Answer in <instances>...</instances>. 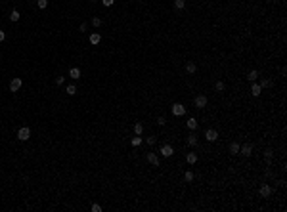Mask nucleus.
I'll return each mask as SVG.
<instances>
[{
    "label": "nucleus",
    "mask_w": 287,
    "mask_h": 212,
    "mask_svg": "<svg viewBox=\"0 0 287 212\" xmlns=\"http://www.w3.org/2000/svg\"><path fill=\"white\" fill-rule=\"evenodd\" d=\"M260 92H262L260 84H259V82H253V84H251V96H253V98H259Z\"/></svg>",
    "instance_id": "nucleus-9"
},
{
    "label": "nucleus",
    "mask_w": 287,
    "mask_h": 212,
    "mask_svg": "<svg viewBox=\"0 0 287 212\" xmlns=\"http://www.w3.org/2000/svg\"><path fill=\"white\" fill-rule=\"evenodd\" d=\"M274 86V82H272V78H260V88L264 90V88H272Z\"/></svg>",
    "instance_id": "nucleus-15"
},
{
    "label": "nucleus",
    "mask_w": 287,
    "mask_h": 212,
    "mask_svg": "<svg viewBox=\"0 0 287 212\" xmlns=\"http://www.w3.org/2000/svg\"><path fill=\"white\" fill-rule=\"evenodd\" d=\"M92 2H96V0H92Z\"/></svg>",
    "instance_id": "nucleus-37"
},
{
    "label": "nucleus",
    "mask_w": 287,
    "mask_h": 212,
    "mask_svg": "<svg viewBox=\"0 0 287 212\" xmlns=\"http://www.w3.org/2000/svg\"><path fill=\"white\" fill-rule=\"evenodd\" d=\"M4 40H6V33L0 31V42H4Z\"/></svg>",
    "instance_id": "nucleus-36"
},
{
    "label": "nucleus",
    "mask_w": 287,
    "mask_h": 212,
    "mask_svg": "<svg viewBox=\"0 0 287 212\" xmlns=\"http://www.w3.org/2000/svg\"><path fill=\"white\" fill-rule=\"evenodd\" d=\"M54 82H56L58 86H62V84L65 82V77H56V80H54Z\"/></svg>",
    "instance_id": "nucleus-32"
},
{
    "label": "nucleus",
    "mask_w": 287,
    "mask_h": 212,
    "mask_svg": "<svg viewBox=\"0 0 287 212\" xmlns=\"http://www.w3.org/2000/svg\"><path fill=\"white\" fill-rule=\"evenodd\" d=\"M186 73H188V75L197 73V63H195V61H188V63H186Z\"/></svg>",
    "instance_id": "nucleus-10"
},
{
    "label": "nucleus",
    "mask_w": 287,
    "mask_h": 212,
    "mask_svg": "<svg viewBox=\"0 0 287 212\" xmlns=\"http://www.w3.org/2000/svg\"><path fill=\"white\" fill-rule=\"evenodd\" d=\"M69 77L73 78V80H78V78H81V69H78V67H71L69 69Z\"/></svg>",
    "instance_id": "nucleus-12"
},
{
    "label": "nucleus",
    "mask_w": 287,
    "mask_h": 212,
    "mask_svg": "<svg viewBox=\"0 0 287 212\" xmlns=\"http://www.w3.org/2000/svg\"><path fill=\"white\" fill-rule=\"evenodd\" d=\"M239 147H241V145L237 143V142H232L230 143V153L232 155H239Z\"/></svg>",
    "instance_id": "nucleus-16"
},
{
    "label": "nucleus",
    "mask_w": 287,
    "mask_h": 212,
    "mask_svg": "<svg viewBox=\"0 0 287 212\" xmlns=\"http://www.w3.org/2000/svg\"><path fill=\"white\" fill-rule=\"evenodd\" d=\"M239 153L245 155V157H251L253 155V145L251 143H243L241 147H239Z\"/></svg>",
    "instance_id": "nucleus-7"
},
{
    "label": "nucleus",
    "mask_w": 287,
    "mask_h": 212,
    "mask_svg": "<svg viewBox=\"0 0 287 212\" xmlns=\"http://www.w3.org/2000/svg\"><path fill=\"white\" fill-rule=\"evenodd\" d=\"M205 140H207V142H216V140H218V132H216L215 128H209V130L205 132Z\"/></svg>",
    "instance_id": "nucleus-6"
},
{
    "label": "nucleus",
    "mask_w": 287,
    "mask_h": 212,
    "mask_svg": "<svg viewBox=\"0 0 287 212\" xmlns=\"http://www.w3.org/2000/svg\"><path fill=\"white\" fill-rule=\"evenodd\" d=\"M92 27H94V29L102 27V19H100V17H92Z\"/></svg>",
    "instance_id": "nucleus-28"
},
{
    "label": "nucleus",
    "mask_w": 287,
    "mask_h": 212,
    "mask_svg": "<svg viewBox=\"0 0 287 212\" xmlns=\"http://www.w3.org/2000/svg\"><path fill=\"white\" fill-rule=\"evenodd\" d=\"M145 143H148V145H151V147H153V145L157 143V138H155V136H151V138H148V140H145Z\"/></svg>",
    "instance_id": "nucleus-30"
},
{
    "label": "nucleus",
    "mask_w": 287,
    "mask_h": 212,
    "mask_svg": "<svg viewBox=\"0 0 287 212\" xmlns=\"http://www.w3.org/2000/svg\"><path fill=\"white\" fill-rule=\"evenodd\" d=\"M193 178H195V176H193L192 170H186V172H184V180L188 181V184H190V181H193Z\"/></svg>",
    "instance_id": "nucleus-27"
},
{
    "label": "nucleus",
    "mask_w": 287,
    "mask_h": 212,
    "mask_svg": "<svg viewBox=\"0 0 287 212\" xmlns=\"http://www.w3.org/2000/svg\"><path fill=\"white\" fill-rule=\"evenodd\" d=\"M197 143H199V140H197V136H195V134H190V136H188V145H192V147H195Z\"/></svg>",
    "instance_id": "nucleus-19"
},
{
    "label": "nucleus",
    "mask_w": 287,
    "mask_h": 212,
    "mask_svg": "<svg viewBox=\"0 0 287 212\" xmlns=\"http://www.w3.org/2000/svg\"><path fill=\"white\" fill-rule=\"evenodd\" d=\"M88 40H90V44H94V46H96V44H100L102 36H100V33H92V34L88 36Z\"/></svg>",
    "instance_id": "nucleus-14"
},
{
    "label": "nucleus",
    "mask_w": 287,
    "mask_h": 212,
    "mask_svg": "<svg viewBox=\"0 0 287 212\" xmlns=\"http://www.w3.org/2000/svg\"><path fill=\"white\" fill-rule=\"evenodd\" d=\"M36 6H38L40 10H46V6H48V0H36Z\"/></svg>",
    "instance_id": "nucleus-29"
},
{
    "label": "nucleus",
    "mask_w": 287,
    "mask_h": 212,
    "mask_svg": "<svg viewBox=\"0 0 287 212\" xmlns=\"http://www.w3.org/2000/svg\"><path fill=\"white\" fill-rule=\"evenodd\" d=\"M259 195L264 197V199L270 197V195H272V187L268 185V184H260V187H259Z\"/></svg>",
    "instance_id": "nucleus-3"
},
{
    "label": "nucleus",
    "mask_w": 287,
    "mask_h": 212,
    "mask_svg": "<svg viewBox=\"0 0 287 212\" xmlns=\"http://www.w3.org/2000/svg\"><path fill=\"white\" fill-rule=\"evenodd\" d=\"M161 155H163V157H172V155H174L172 145H169V143H167V145H163V147H161Z\"/></svg>",
    "instance_id": "nucleus-8"
},
{
    "label": "nucleus",
    "mask_w": 287,
    "mask_h": 212,
    "mask_svg": "<svg viewBox=\"0 0 287 212\" xmlns=\"http://www.w3.org/2000/svg\"><path fill=\"white\" fill-rule=\"evenodd\" d=\"M148 162L153 166H159V157H157L155 153H148Z\"/></svg>",
    "instance_id": "nucleus-13"
},
{
    "label": "nucleus",
    "mask_w": 287,
    "mask_h": 212,
    "mask_svg": "<svg viewBox=\"0 0 287 212\" xmlns=\"http://www.w3.org/2000/svg\"><path fill=\"white\" fill-rule=\"evenodd\" d=\"M90 208H92V212H102V207H100V204H96V203H92V207H90Z\"/></svg>",
    "instance_id": "nucleus-34"
},
{
    "label": "nucleus",
    "mask_w": 287,
    "mask_h": 212,
    "mask_svg": "<svg viewBox=\"0 0 287 212\" xmlns=\"http://www.w3.org/2000/svg\"><path fill=\"white\" fill-rule=\"evenodd\" d=\"M142 132H144V124H142V122H136V124H134V134H136V136H142Z\"/></svg>",
    "instance_id": "nucleus-21"
},
{
    "label": "nucleus",
    "mask_w": 287,
    "mask_h": 212,
    "mask_svg": "<svg viewBox=\"0 0 287 212\" xmlns=\"http://www.w3.org/2000/svg\"><path fill=\"white\" fill-rule=\"evenodd\" d=\"M142 142H144L142 138L136 136V138H132V140H130V145H132V147H140V145H142Z\"/></svg>",
    "instance_id": "nucleus-22"
},
{
    "label": "nucleus",
    "mask_w": 287,
    "mask_h": 212,
    "mask_svg": "<svg viewBox=\"0 0 287 212\" xmlns=\"http://www.w3.org/2000/svg\"><path fill=\"white\" fill-rule=\"evenodd\" d=\"M259 77H260V73L256 71V69H253V71L247 73V80H249V82H256V78H259Z\"/></svg>",
    "instance_id": "nucleus-11"
},
{
    "label": "nucleus",
    "mask_w": 287,
    "mask_h": 212,
    "mask_svg": "<svg viewBox=\"0 0 287 212\" xmlns=\"http://www.w3.org/2000/svg\"><path fill=\"white\" fill-rule=\"evenodd\" d=\"M86 29H88V25H86V23H81V27H78V31H81V33H84V31H86Z\"/></svg>",
    "instance_id": "nucleus-35"
},
{
    "label": "nucleus",
    "mask_w": 287,
    "mask_h": 212,
    "mask_svg": "<svg viewBox=\"0 0 287 212\" xmlns=\"http://www.w3.org/2000/svg\"><path fill=\"white\" fill-rule=\"evenodd\" d=\"M264 157H266V162H268V165H272V157H274V151H272V149H266V151H264Z\"/></svg>",
    "instance_id": "nucleus-23"
},
{
    "label": "nucleus",
    "mask_w": 287,
    "mask_h": 212,
    "mask_svg": "<svg viewBox=\"0 0 287 212\" xmlns=\"http://www.w3.org/2000/svg\"><path fill=\"white\" fill-rule=\"evenodd\" d=\"M186 126H188L190 130H195V128L199 126V122H197L195 119H188V120H186Z\"/></svg>",
    "instance_id": "nucleus-18"
},
{
    "label": "nucleus",
    "mask_w": 287,
    "mask_h": 212,
    "mask_svg": "<svg viewBox=\"0 0 287 212\" xmlns=\"http://www.w3.org/2000/svg\"><path fill=\"white\" fill-rule=\"evenodd\" d=\"M29 138H31V128H29V126H21V128L17 130V140H19V142H27Z\"/></svg>",
    "instance_id": "nucleus-1"
},
{
    "label": "nucleus",
    "mask_w": 287,
    "mask_h": 212,
    "mask_svg": "<svg viewBox=\"0 0 287 212\" xmlns=\"http://www.w3.org/2000/svg\"><path fill=\"white\" fill-rule=\"evenodd\" d=\"M21 84H23L21 78H19V77H14V78L10 80V92H17V90L21 88Z\"/></svg>",
    "instance_id": "nucleus-2"
},
{
    "label": "nucleus",
    "mask_w": 287,
    "mask_h": 212,
    "mask_svg": "<svg viewBox=\"0 0 287 212\" xmlns=\"http://www.w3.org/2000/svg\"><path fill=\"white\" fill-rule=\"evenodd\" d=\"M157 124H159V126H165V124H167V119H165L163 115H161V117H157Z\"/></svg>",
    "instance_id": "nucleus-31"
},
{
    "label": "nucleus",
    "mask_w": 287,
    "mask_h": 212,
    "mask_svg": "<svg viewBox=\"0 0 287 212\" xmlns=\"http://www.w3.org/2000/svg\"><path fill=\"white\" fill-rule=\"evenodd\" d=\"M186 161H188V165H195V162L199 161V157L195 155V153H188L186 155Z\"/></svg>",
    "instance_id": "nucleus-17"
},
{
    "label": "nucleus",
    "mask_w": 287,
    "mask_h": 212,
    "mask_svg": "<svg viewBox=\"0 0 287 212\" xmlns=\"http://www.w3.org/2000/svg\"><path fill=\"white\" fill-rule=\"evenodd\" d=\"M193 103H195V107H197V109H205V107H207V96H195Z\"/></svg>",
    "instance_id": "nucleus-5"
},
{
    "label": "nucleus",
    "mask_w": 287,
    "mask_h": 212,
    "mask_svg": "<svg viewBox=\"0 0 287 212\" xmlns=\"http://www.w3.org/2000/svg\"><path fill=\"white\" fill-rule=\"evenodd\" d=\"M102 4L105 6V8H109V6H113V4H115V0H102Z\"/></svg>",
    "instance_id": "nucleus-33"
},
{
    "label": "nucleus",
    "mask_w": 287,
    "mask_h": 212,
    "mask_svg": "<svg viewBox=\"0 0 287 212\" xmlns=\"http://www.w3.org/2000/svg\"><path fill=\"white\" fill-rule=\"evenodd\" d=\"M174 8L176 10H184L186 8V0H174Z\"/></svg>",
    "instance_id": "nucleus-24"
},
{
    "label": "nucleus",
    "mask_w": 287,
    "mask_h": 212,
    "mask_svg": "<svg viewBox=\"0 0 287 212\" xmlns=\"http://www.w3.org/2000/svg\"><path fill=\"white\" fill-rule=\"evenodd\" d=\"M65 92L69 94V96H75L77 94V86H75V84H69V86L65 88Z\"/></svg>",
    "instance_id": "nucleus-26"
},
{
    "label": "nucleus",
    "mask_w": 287,
    "mask_h": 212,
    "mask_svg": "<svg viewBox=\"0 0 287 212\" xmlns=\"http://www.w3.org/2000/svg\"><path fill=\"white\" fill-rule=\"evenodd\" d=\"M224 88H226V84L222 80H216L215 82V90H216V92H224Z\"/></svg>",
    "instance_id": "nucleus-25"
},
{
    "label": "nucleus",
    "mask_w": 287,
    "mask_h": 212,
    "mask_svg": "<svg viewBox=\"0 0 287 212\" xmlns=\"http://www.w3.org/2000/svg\"><path fill=\"white\" fill-rule=\"evenodd\" d=\"M172 115H174V117H184V115H186V107L182 105V103H174L172 105Z\"/></svg>",
    "instance_id": "nucleus-4"
},
{
    "label": "nucleus",
    "mask_w": 287,
    "mask_h": 212,
    "mask_svg": "<svg viewBox=\"0 0 287 212\" xmlns=\"http://www.w3.org/2000/svg\"><path fill=\"white\" fill-rule=\"evenodd\" d=\"M19 19H21V14H19V11H17V10H14V11H12V14H10V21L17 23Z\"/></svg>",
    "instance_id": "nucleus-20"
}]
</instances>
